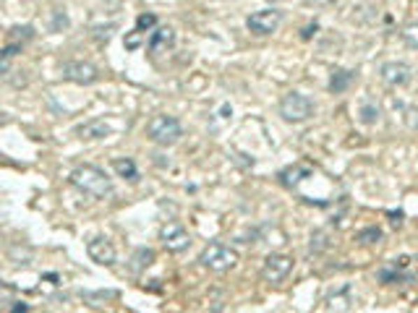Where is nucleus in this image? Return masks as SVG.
Here are the masks:
<instances>
[{"mask_svg": "<svg viewBox=\"0 0 418 313\" xmlns=\"http://www.w3.org/2000/svg\"><path fill=\"white\" fill-rule=\"evenodd\" d=\"M405 123H408L410 128H418V108L405 110Z\"/></svg>", "mask_w": 418, "mask_h": 313, "instance_id": "5701e85b", "label": "nucleus"}, {"mask_svg": "<svg viewBox=\"0 0 418 313\" xmlns=\"http://www.w3.org/2000/svg\"><path fill=\"white\" fill-rule=\"evenodd\" d=\"M280 115L288 123H303V120H309L314 115V102L301 92H290L280 102Z\"/></svg>", "mask_w": 418, "mask_h": 313, "instance_id": "20e7f679", "label": "nucleus"}, {"mask_svg": "<svg viewBox=\"0 0 418 313\" xmlns=\"http://www.w3.org/2000/svg\"><path fill=\"white\" fill-rule=\"evenodd\" d=\"M353 81H356V73H353V71L340 68V71H335V73H332V78H329V89H332L335 94H340V92H345V89H348Z\"/></svg>", "mask_w": 418, "mask_h": 313, "instance_id": "4468645a", "label": "nucleus"}, {"mask_svg": "<svg viewBox=\"0 0 418 313\" xmlns=\"http://www.w3.org/2000/svg\"><path fill=\"white\" fill-rule=\"evenodd\" d=\"M63 76L69 81H76V84H94L100 78V71L94 68L92 63H84V60H71L63 68Z\"/></svg>", "mask_w": 418, "mask_h": 313, "instance_id": "1a4fd4ad", "label": "nucleus"}, {"mask_svg": "<svg viewBox=\"0 0 418 313\" xmlns=\"http://www.w3.org/2000/svg\"><path fill=\"white\" fill-rule=\"evenodd\" d=\"M27 308H29V305H27V303H19V305H13L10 311H27Z\"/></svg>", "mask_w": 418, "mask_h": 313, "instance_id": "b1692460", "label": "nucleus"}, {"mask_svg": "<svg viewBox=\"0 0 418 313\" xmlns=\"http://www.w3.org/2000/svg\"><path fill=\"white\" fill-rule=\"evenodd\" d=\"M267 3H280V0H267Z\"/></svg>", "mask_w": 418, "mask_h": 313, "instance_id": "a878e982", "label": "nucleus"}, {"mask_svg": "<svg viewBox=\"0 0 418 313\" xmlns=\"http://www.w3.org/2000/svg\"><path fill=\"white\" fill-rule=\"evenodd\" d=\"M131 261H134V264H131V272H141V269L152 266V261H154V251H152V248H139Z\"/></svg>", "mask_w": 418, "mask_h": 313, "instance_id": "2eb2a0df", "label": "nucleus"}, {"mask_svg": "<svg viewBox=\"0 0 418 313\" xmlns=\"http://www.w3.org/2000/svg\"><path fill=\"white\" fill-rule=\"evenodd\" d=\"M359 240L361 243H379L382 240V230L379 227H363L359 233Z\"/></svg>", "mask_w": 418, "mask_h": 313, "instance_id": "6ab92c4d", "label": "nucleus"}, {"mask_svg": "<svg viewBox=\"0 0 418 313\" xmlns=\"http://www.w3.org/2000/svg\"><path fill=\"white\" fill-rule=\"evenodd\" d=\"M180 123L173 115H154L147 123V136L159 144V147H173L175 141L180 138Z\"/></svg>", "mask_w": 418, "mask_h": 313, "instance_id": "f03ea898", "label": "nucleus"}, {"mask_svg": "<svg viewBox=\"0 0 418 313\" xmlns=\"http://www.w3.org/2000/svg\"><path fill=\"white\" fill-rule=\"evenodd\" d=\"M327 308H335V311H350L353 308V298H350V287L343 284L338 290H332L327 295Z\"/></svg>", "mask_w": 418, "mask_h": 313, "instance_id": "f8f14e48", "label": "nucleus"}, {"mask_svg": "<svg viewBox=\"0 0 418 313\" xmlns=\"http://www.w3.org/2000/svg\"><path fill=\"white\" fill-rule=\"evenodd\" d=\"M361 120H363V123H366V126H371V123H377L379 120V108L377 105H374V102H363V105H361Z\"/></svg>", "mask_w": 418, "mask_h": 313, "instance_id": "f3484780", "label": "nucleus"}, {"mask_svg": "<svg viewBox=\"0 0 418 313\" xmlns=\"http://www.w3.org/2000/svg\"><path fill=\"white\" fill-rule=\"evenodd\" d=\"M379 76H382V81L389 84V87H405V84H410L413 73H410L408 63H398V60H392V63H384V66L379 68Z\"/></svg>", "mask_w": 418, "mask_h": 313, "instance_id": "6e6552de", "label": "nucleus"}, {"mask_svg": "<svg viewBox=\"0 0 418 313\" xmlns=\"http://www.w3.org/2000/svg\"><path fill=\"white\" fill-rule=\"evenodd\" d=\"M154 24H157V16H152V13H141L139 19H136V29H152V27H154Z\"/></svg>", "mask_w": 418, "mask_h": 313, "instance_id": "412c9836", "label": "nucleus"}, {"mask_svg": "<svg viewBox=\"0 0 418 313\" xmlns=\"http://www.w3.org/2000/svg\"><path fill=\"white\" fill-rule=\"evenodd\" d=\"M280 21H282V10L267 8V10H257V13H251L249 19H246V27H249V31L264 37V34H272V31L278 29Z\"/></svg>", "mask_w": 418, "mask_h": 313, "instance_id": "423d86ee", "label": "nucleus"}, {"mask_svg": "<svg viewBox=\"0 0 418 313\" xmlns=\"http://www.w3.org/2000/svg\"><path fill=\"white\" fill-rule=\"evenodd\" d=\"M173 42H175V31L170 29V27H159L157 31H152L150 50L152 52H162V50H168Z\"/></svg>", "mask_w": 418, "mask_h": 313, "instance_id": "ddd939ff", "label": "nucleus"}, {"mask_svg": "<svg viewBox=\"0 0 418 313\" xmlns=\"http://www.w3.org/2000/svg\"><path fill=\"white\" fill-rule=\"evenodd\" d=\"M293 272V259L290 256H282V254H272L264 259V266H261V277L267 279V282H282L288 274Z\"/></svg>", "mask_w": 418, "mask_h": 313, "instance_id": "0eeeda50", "label": "nucleus"}, {"mask_svg": "<svg viewBox=\"0 0 418 313\" xmlns=\"http://www.w3.org/2000/svg\"><path fill=\"white\" fill-rule=\"evenodd\" d=\"M201 266H207L212 272H228L233 266L238 264V254L230 248V245L222 243H209L199 256Z\"/></svg>", "mask_w": 418, "mask_h": 313, "instance_id": "7ed1b4c3", "label": "nucleus"}, {"mask_svg": "<svg viewBox=\"0 0 418 313\" xmlns=\"http://www.w3.org/2000/svg\"><path fill=\"white\" fill-rule=\"evenodd\" d=\"M113 170L120 177H126V180H136L139 177V170H136V165L131 159H113Z\"/></svg>", "mask_w": 418, "mask_h": 313, "instance_id": "dca6fc26", "label": "nucleus"}, {"mask_svg": "<svg viewBox=\"0 0 418 313\" xmlns=\"http://www.w3.org/2000/svg\"><path fill=\"white\" fill-rule=\"evenodd\" d=\"M159 240L165 243V248L168 251H173V254H180V251H186L191 245V235L189 230L180 225V222H175V219H170L168 225H162V230H159Z\"/></svg>", "mask_w": 418, "mask_h": 313, "instance_id": "39448f33", "label": "nucleus"}, {"mask_svg": "<svg viewBox=\"0 0 418 313\" xmlns=\"http://www.w3.org/2000/svg\"><path fill=\"white\" fill-rule=\"evenodd\" d=\"M389 217H392V225H400V219H403V214H400V212H398V214H389Z\"/></svg>", "mask_w": 418, "mask_h": 313, "instance_id": "393cba45", "label": "nucleus"}, {"mask_svg": "<svg viewBox=\"0 0 418 313\" xmlns=\"http://www.w3.org/2000/svg\"><path fill=\"white\" fill-rule=\"evenodd\" d=\"M76 133H79V138H108L110 123L105 120V117H94V120H89V123L79 126Z\"/></svg>", "mask_w": 418, "mask_h": 313, "instance_id": "9b49d317", "label": "nucleus"}, {"mask_svg": "<svg viewBox=\"0 0 418 313\" xmlns=\"http://www.w3.org/2000/svg\"><path fill=\"white\" fill-rule=\"evenodd\" d=\"M400 34H403V39L408 42L410 48H416V50H418V24H408V27L400 31Z\"/></svg>", "mask_w": 418, "mask_h": 313, "instance_id": "aec40b11", "label": "nucleus"}, {"mask_svg": "<svg viewBox=\"0 0 418 313\" xmlns=\"http://www.w3.org/2000/svg\"><path fill=\"white\" fill-rule=\"evenodd\" d=\"M379 279H382V282H400V279H413V277H410V274H403V272H398V269H382V272H379Z\"/></svg>", "mask_w": 418, "mask_h": 313, "instance_id": "a211bd4d", "label": "nucleus"}, {"mask_svg": "<svg viewBox=\"0 0 418 313\" xmlns=\"http://www.w3.org/2000/svg\"><path fill=\"white\" fill-rule=\"evenodd\" d=\"M71 183L79 188L81 194L92 196V198H108V196H113V183H110V177L102 173L100 167L92 165L76 167L71 173Z\"/></svg>", "mask_w": 418, "mask_h": 313, "instance_id": "f257e3e1", "label": "nucleus"}, {"mask_svg": "<svg viewBox=\"0 0 418 313\" xmlns=\"http://www.w3.org/2000/svg\"><path fill=\"white\" fill-rule=\"evenodd\" d=\"M141 37H144V31H141V29H134V31L129 34V37H126V48H129V50H136V48L141 45Z\"/></svg>", "mask_w": 418, "mask_h": 313, "instance_id": "4be33fe9", "label": "nucleus"}, {"mask_svg": "<svg viewBox=\"0 0 418 313\" xmlns=\"http://www.w3.org/2000/svg\"><path fill=\"white\" fill-rule=\"evenodd\" d=\"M87 254H89V259L94 261V264L100 266H110L115 264V245L110 243L108 238H92L89 245H87Z\"/></svg>", "mask_w": 418, "mask_h": 313, "instance_id": "9d476101", "label": "nucleus"}]
</instances>
